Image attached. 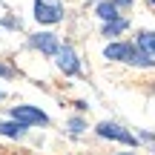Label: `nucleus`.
Returning <instances> with one entry per match:
<instances>
[{
	"label": "nucleus",
	"mask_w": 155,
	"mask_h": 155,
	"mask_svg": "<svg viewBox=\"0 0 155 155\" xmlns=\"http://www.w3.org/2000/svg\"><path fill=\"white\" fill-rule=\"evenodd\" d=\"M104 58L106 61H118V63H129V66H155V58H150L147 52L138 49V43H127V40H121V43H109L104 49Z\"/></svg>",
	"instance_id": "obj_1"
},
{
	"label": "nucleus",
	"mask_w": 155,
	"mask_h": 155,
	"mask_svg": "<svg viewBox=\"0 0 155 155\" xmlns=\"http://www.w3.org/2000/svg\"><path fill=\"white\" fill-rule=\"evenodd\" d=\"M12 121H20L26 127H46L49 115L43 109H38V106H32V104H20V106H12Z\"/></svg>",
	"instance_id": "obj_2"
},
{
	"label": "nucleus",
	"mask_w": 155,
	"mask_h": 155,
	"mask_svg": "<svg viewBox=\"0 0 155 155\" xmlns=\"http://www.w3.org/2000/svg\"><path fill=\"white\" fill-rule=\"evenodd\" d=\"M95 132H98L101 138H106V141H118V144H129V147H138V138H135L132 132H127V129H124L121 124H112V121H101L98 127H95Z\"/></svg>",
	"instance_id": "obj_3"
},
{
	"label": "nucleus",
	"mask_w": 155,
	"mask_h": 155,
	"mask_svg": "<svg viewBox=\"0 0 155 155\" xmlns=\"http://www.w3.org/2000/svg\"><path fill=\"white\" fill-rule=\"evenodd\" d=\"M63 17L61 3H46V0H35V20L49 26V23H58Z\"/></svg>",
	"instance_id": "obj_4"
},
{
	"label": "nucleus",
	"mask_w": 155,
	"mask_h": 155,
	"mask_svg": "<svg viewBox=\"0 0 155 155\" xmlns=\"http://www.w3.org/2000/svg\"><path fill=\"white\" fill-rule=\"evenodd\" d=\"M55 61H58V69H61V72H66V75H78V69H81L78 55H75L72 46H61V49H58V55H55Z\"/></svg>",
	"instance_id": "obj_5"
},
{
	"label": "nucleus",
	"mask_w": 155,
	"mask_h": 155,
	"mask_svg": "<svg viewBox=\"0 0 155 155\" xmlns=\"http://www.w3.org/2000/svg\"><path fill=\"white\" fill-rule=\"evenodd\" d=\"M29 43H32L38 52H43V55H58V49H61V43H58V38H55L52 32H38V35H32Z\"/></svg>",
	"instance_id": "obj_6"
},
{
	"label": "nucleus",
	"mask_w": 155,
	"mask_h": 155,
	"mask_svg": "<svg viewBox=\"0 0 155 155\" xmlns=\"http://www.w3.org/2000/svg\"><path fill=\"white\" fill-rule=\"evenodd\" d=\"M95 15H98L104 23L121 20V15H118V6H115V0H104V3H98V6H95Z\"/></svg>",
	"instance_id": "obj_7"
},
{
	"label": "nucleus",
	"mask_w": 155,
	"mask_h": 155,
	"mask_svg": "<svg viewBox=\"0 0 155 155\" xmlns=\"http://www.w3.org/2000/svg\"><path fill=\"white\" fill-rule=\"evenodd\" d=\"M26 132L29 127L20 121H0V135H6V138H23Z\"/></svg>",
	"instance_id": "obj_8"
},
{
	"label": "nucleus",
	"mask_w": 155,
	"mask_h": 155,
	"mask_svg": "<svg viewBox=\"0 0 155 155\" xmlns=\"http://www.w3.org/2000/svg\"><path fill=\"white\" fill-rule=\"evenodd\" d=\"M138 49L147 52L150 58H155V32H141L138 35Z\"/></svg>",
	"instance_id": "obj_9"
},
{
	"label": "nucleus",
	"mask_w": 155,
	"mask_h": 155,
	"mask_svg": "<svg viewBox=\"0 0 155 155\" xmlns=\"http://www.w3.org/2000/svg\"><path fill=\"white\" fill-rule=\"evenodd\" d=\"M127 26H129V23L124 20V17H121V20H112V23H106V26H104V35H106V38H115V35H121Z\"/></svg>",
	"instance_id": "obj_10"
},
{
	"label": "nucleus",
	"mask_w": 155,
	"mask_h": 155,
	"mask_svg": "<svg viewBox=\"0 0 155 155\" xmlns=\"http://www.w3.org/2000/svg\"><path fill=\"white\" fill-rule=\"evenodd\" d=\"M69 127H72V132H81V129H83V121H81V118H72Z\"/></svg>",
	"instance_id": "obj_11"
},
{
	"label": "nucleus",
	"mask_w": 155,
	"mask_h": 155,
	"mask_svg": "<svg viewBox=\"0 0 155 155\" xmlns=\"http://www.w3.org/2000/svg\"><path fill=\"white\" fill-rule=\"evenodd\" d=\"M115 6L121 9V6H132V0H115Z\"/></svg>",
	"instance_id": "obj_12"
},
{
	"label": "nucleus",
	"mask_w": 155,
	"mask_h": 155,
	"mask_svg": "<svg viewBox=\"0 0 155 155\" xmlns=\"http://www.w3.org/2000/svg\"><path fill=\"white\" fill-rule=\"evenodd\" d=\"M9 75V66H3V63H0V78H6Z\"/></svg>",
	"instance_id": "obj_13"
},
{
	"label": "nucleus",
	"mask_w": 155,
	"mask_h": 155,
	"mask_svg": "<svg viewBox=\"0 0 155 155\" xmlns=\"http://www.w3.org/2000/svg\"><path fill=\"white\" fill-rule=\"evenodd\" d=\"M118 155H135V152H118Z\"/></svg>",
	"instance_id": "obj_14"
},
{
	"label": "nucleus",
	"mask_w": 155,
	"mask_h": 155,
	"mask_svg": "<svg viewBox=\"0 0 155 155\" xmlns=\"http://www.w3.org/2000/svg\"><path fill=\"white\" fill-rule=\"evenodd\" d=\"M0 98H3V92H0Z\"/></svg>",
	"instance_id": "obj_15"
},
{
	"label": "nucleus",
	"mask_w": 155,
	"mask_h": 155,
	"mask_svg": "<svg viewBox=\"0 0 155 155\" xmlns=\"http://www.w3.org/2000/svg\"><path fill=\"white\" fill-rule=\"evenodd\" d=\"M152 3H155V0H152Z\"/></svg>",
	"instance_id": "obj_16"
}]
</instances>
